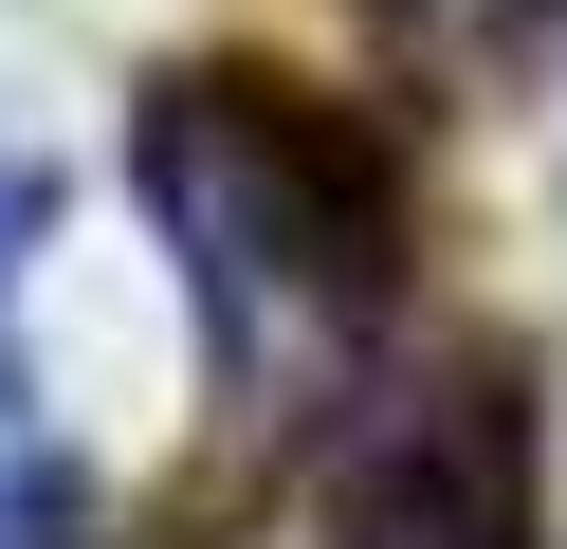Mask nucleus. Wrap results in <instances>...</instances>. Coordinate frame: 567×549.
Wrapping results in <instances>:
<instances>
[{"label":"nucleus","instance_id":"nucleus-1","mask_svg":"<svg viewBox=\"0 0 567 549\" xmlns=\"http://www.w3.org/2000/svg\"><path fill=\"white\" fill-rule=\"evenodd\" d=\"M128 165H147V220L184 256V312H202L238 403L293 421V403H330L367 366L384 293H403V165H384L367 110L220 55V73H165L147 92Z\"/></svg>","mask_w":567,"mask_h":549},{"label":"nucleus","instance_id":"nucleus-4","mask_svg":"<svg viewBox=\"0 0 567 549\" xmlns=\"http://www.w3.org/2000/svg\"><path fill=\"white\" fill-rule=\"evenodd\" d=\"M0 549H92V531H74V495H19V512H0Z\"/></svg>","mask_w":567,"mask_h":549},{"label":"nucleus","instance_id":"nucleus-3","mask_svg":"<svg viewBox=\"0 0 567 549\" xmlns=\"http://www.w3.org/2000/svg\"><path fill=\"white\" fill-rule=\"evenodd\" d=\"M384 19H421V37H549L567 0H384Z\"/></svg>","mask_w":567,"mask_h":549},{"label":"nucleus","instance_id":"nucleus-2","mask_svg":"<svg viewBox=\"0 0 567 549\" xmlns=\"http://www.w3.org/2000/svg\"><path fill=\"white\" fill-rule=\"evenodd\" d=\"M330 549H549L530 476V366L440 348V366H348L330 385Z\"/></svg>","mask_w":567,"mask_h":549}]
</instances>
